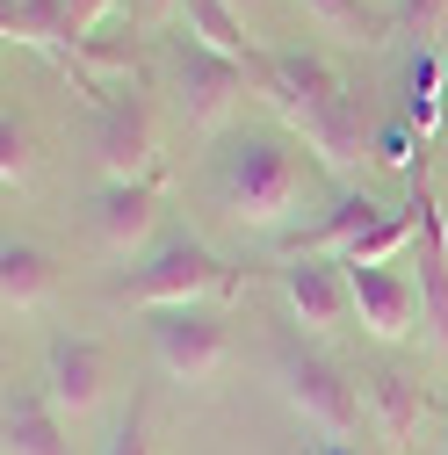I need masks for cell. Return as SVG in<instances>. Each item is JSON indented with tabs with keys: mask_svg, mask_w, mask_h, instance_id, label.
Wrapping results in <instances>:
<instances>
[{
	"mask_svg": "<svg viewBox=\"0 0 448 455\" xmlns=\"http://www.w3.org/2000/svg\"><path fill=\"white\" fill-rule=\"evenodd\" d=\"M246 73L297 124V138L318 152V166H325L332 181H348L355 166H362V108H355V87L332 73L318 51H260Z\"/></svg>",
	"mask_w": 448,
	"mask_h": 455,
	"instance_id": "obj_1",
	"label": "cell"
},
{
	"mask_svg": "<svg viewBox=\"0 0 448 455\" xmlns=\"http://www.w3.org/2000/svg\"><path fill=\"white\" fill-rule=\"evenodd\" d=\"M304 196V159L275 138V131H253L232 145V159H224L217 174V203L232 224H246V232H275Z\"/></svg>",
	"mask_w": 448,
	"mask_h": 455,
	"instance_id": "obj_2",
	"label": "cell"
},
{
	"mask_svg": "<svg viewBox=\"0 0 448 455\" xmlns=\"http://www.w3.org/2000/svg\"><path fill=\"white\" fill-rule=\"evenodd\" d=\"M232 290V267H224L203 239H166L131 282H116V304H138V311H174V304H210Z\"/></svg>",
	"mask_w": 448,
	"mask_h": 455,
	"instance_id": "obj_3",
	"label": "cell"
},
{
	"mask_svg": "<svg viewBox=\"0 0 448 455\" xmlns=\"http://www.w3.org/2000/svg\"><path fill=\"white\" fill-rule=\"evenodd\" d=\"M152 355L159 369L174 383H210L224 369V355H232V332H224V318L210 304H174V311H152Z\"/></svg>",
	"mask_w": 448,
	"mask_h": 455,
	"instance_id": "obj_4",
	"label": "cell"
},
{
	"mask_svg": "<svg viewBox=\"0 0 448 455\" xmlns=\"http://www.w3.org/2000/svg\"><path fill=\"white\" fill-rule=\"evenodd\" d=\"M275 376H283V397L325 434V441H348L362 427V405H355V383L332 369L325 355H304V347H283L275 355Z\"/></svg>",
	"mask_w": 448,
	"mask_h": 455,
	"instance_id": "obj_5",
	"label": "cell"
},
{
	"mask_svg": "<svg viewBox=\"0 0 448 455\" xmlns=\"http://www.w3.org/2000/svg\"><path fill=\"white\" fill-rule=\"evenodd\" d=\"M246 66L239 59H224V51H210V44H196V36H181L174 44V94H181V116L196 124V131H210V124H224L239 108V94H246Z\"/></svg>",
	"mask_w": 448,
	"mask_h": 455,
	"instance_id": "obj_6",
	"label": "cell"
},
{
	"mask_svg": "<svg viewBox=\"0 0 448 455\" xmlns=\"http://www.w3.org/2000/svg\"><path fill=\"white\" fill-rule=\"evenodd\" d=\"M87 152L108 181H145L152 174V116L138 94H108L94 101V124H87Z\"/></svg>",
	"mask_w": 448,
	"mask_h": 455,
	"instance_id": "obj_7",
	"label": "cell"
},
{
	"mask_svg": "<svg viewBox=\"0 0 448 455\" xmlns=\"http://www.w3.org/2000/svg\"><path fill=\"white\" fill-rule=\"evenodd\" d=\"M275 282H283V297L297 311V325L311 332H332L355 318V282H348V260H325V253H290L283 267H275Z\"/></svg>",
	"mask_w": 448,
	"mask_h": 455,
	"instance_id": "obj_8",
	"label": "cell"
},
{
	"mask_svg": "<svg viewBox=\"0 0 448 455\" xmlns=\"http://www.w3.org/2000/svg\"><path fill=\"white\" fill-rule=\"evenodd\" d=\"M101 383H108V355L94 347L87 332H59L51 339V355H44V397L59 412H94L101 405Z\"/></svg>",
	"mask_w": 448,
	"mask_h": 455,
	"instance_id": "obj_9",
	"label": "cell"
},
{
	"mask_svg": "<svg viewBox=\"0 0 448 455\" xmlns=\"http://www.w3.org/2000/svg\"><path fill=\"white\" fill-rule=\"evenodd\" d=\"M355 282V318L376 332V339H405L427 311H420V282H405L398 267H348Z\"/></svg>",
	"mask_w": 448,
	"mask_h": 455,
	"instance_id": "obj_10",
	"label": "cell"
},
{
	"mask_svg": "<svg viewBox=\"0 0 448 455\" xmlns=\"http://www.w3.org/2000/svg\"><path fill=\"white\" fill-rule=\"evenodd\" d=\"M152 224H159V181H101L94 196V239L108 253H138L152 239Z\"/></svg>",
	"mask_w": 448,
	"mask_h": 455,
	"instance_id": "obj_11",
	"label": "cell"
},
{
	"mask_svg": "<svg viewBox=\"0 0 448 455\" xmlns=\"http://www.w3.org/2000/svg\"><path fill=\"white\" fill-rule=\"evenodd\" d=\"M420 196V325L434 332V347H448V224H441V196L427 181H412Z\"/></svg>",
	"mask_w": 448,
	"mask_h": 455,
	"instance_id": "obj_12",
	"label": "cell"
},
{
	"mask_svg": "<svg viewBox=\"0 0 448 455\" xmlns=\"http://www.w3.org/2000/svg\"><path fill=\"white\" fill-rule=\"evenodd\" d=\"M0 455H73L66 412L44 390H8V427H0Z\"/></svg>",
	"mask_w": 448,
	"mask_h": 455,
	"instance_id": "obj_13",
	"label": "cell"
},
{
	"mask_svg": "<svg viewBox=\"0 0 448 455\" xmlns=\"http://www.w3.org/2000/svg\"><path fill=\"white\" fill-rule=\"evenodd\" d=\"M8 44L44 51V59H59V66L80 73V36L66 22V0H8Z\"/></svg>",
	"mask_w": 448,
	"mask_h": 455,
	"instance_id": "obj_14",
	"label": "cell"
},
{
	"mask_svg": "<svg viewBox=\"0 0 448 455\" xmlns=\"http://www.w3.org/2000/svg\"><path fill=\"white\" fill-rule=\"evenodd\" d=\"M369 412H376V427H383L390 448L412 455L420 448V419H427V390L412 376H398V369H376L369 376Z\"/></svg>",
	"mask_w": 448,
	"mask_h": 455,
	"instance_id": "obj_15",
	"label": "cell"
},
{
	"mask_svg": "<svg viewBox=\"0 0 448 455\" xmlns=\"http://www.w3.org/2000/svg\"><path fill=\"white\" fill-rule=\"evenodd\" d=\"M51 282H59V267H51L44 246H29V239H8V246H0V297H8V318H15V311H36V304L51 297Z\"/></svg>",
	"mask_w": 448,
	"mask_h": 455,
	"instance_id": "obj_16",
	"label": "cell"
},
{
	"mask_svg": "<svg viewBox=\"0 0 448 455\" xmlns=\"http://www.w3.org/2000/svg\"><path fill=\"white\" fill-rule=\"evenodd\" d=\"M376 224H383V210H376L369 196H340V203H332V210H325V217L311 224V232H304V239H297L290 253H332V246L348 253L355 239H369V232H376Z\"/></svg>",
	"mask_w": 448,
	"mask_h": 455,
	"instance_id": "obj_17",
	"label": "cell"
},
{
	"mask_svg": "<svg viewBox=\"0 0 448 455\" xmlns=\"http://www.w3.org/2000/svg\"><path fill=\"white\" fill-rule=\"evenodd\" d=\"M181 8H188V36H196V44L224 51V59H239V66H253V59H260L253 36H246V15L232 8V0H181Z\"/></svg>",
	"mask_w": 448,
	"mask_h": 455,
	"instance_id": "obj_18",
	"label": "cell"
},
{
	"mask_svg": "<svg viewBox=\"0 0 448 455\" xmlns=\"http://www.w3.org/2000/svg\"><path fill=\"white\" fill-rule=\"evenodd\" d=\"M405 124L420 131V138H434L441 131V51H412V66H405Z\"/></svg>",
	"mask_w": 448,
	"mask_h": 455,
	"instance_id": "obj_19",
	"label": "cell"
},
{
	"mask_svg": "<svg viewBox=\"0 0 448 455\" xmlns=\"http://www.w3.org/2000/svg\"><path fill=\"white\" fill-rule=\"evenodd\" d=\"M412 232H420V196H412V203H405L398 217H383V224H376V232H369V239H355V246H348L340 260H348V267H383V260H390V253H398V246H405Z\"/></svg>",
	"mask_w": 448,
	"mask_h": 455,
	"instance_id": "obj_20",
	"label": "cell"
},
{
	"mask_svg": "<svg viewBox=\"0 0 448 455\" xmlns=\"http://www.w3.org/2000/svg\"><path fill=\"white\" fill-rule=\"evenodd\" d=\"M304 15L340 44H376V22L362 15V0H304Z\"/></svg>",
	"mask_w": 448,
	"mask_h": 455,
	"instance_id": "obj_21",
	"label": "cell"
},
{
	"mask_svg": "<svg viewBox=\"0 0 448 455\" xmlns=\"http://www.w3.org/2000/svg\"><path fill=\"white\" fill-rule=\"evenodd\" d=\"M29 174H36V138H29V124L8 108V116H0V181L22 188Z\"/></svg>",
	"mask_w": 448,
	"mask_h": 455,
	"instance_id": "obj_22",
	"label": "cell"
},
{
	"mask_svg": "<svg viewBox=\"0 0 448 455\" xmlns=\"http://www.w3.org/2000/svg\"><path fill=\"white\" fill-rule=\"evenodd\" d=\"M101 455H152V434H145V405H131L124 419H116V434H108V448Z\"/></svg>",
	"mask_w": 448,
	"mask_h": 455,
	"instance_id": "obj_23",
	"label": "cell"
},
{
	"mask_svg": "<svg viewBox=\"0 0 448 455\" xmlns=\"http://www.w3.org/2000/svg\"><path fill=\"white\" fill-rule=\"evenodd\" d=\"M376 159L398 166V174H412V124H383L376 131Z\"/></svg>",
	"mask_w": 448,
	"mask_h": 455,
	"instance_id": "obj_24",
	"label": "cell"
},
{
	"mask_svg": "<svg viewBox=\"0 0 448 455\" xmlns=\"http://www.w3.org/2000/svg\"><path fill=\"white\" fill-rule=\"evenodd\" d=\"M108 8H116V0H66V22H73V36L87 44V29H94V22L108 15Z\"/></svg>",
	"mask_w": 448,
	"mask_h": 455,
	"instance_id": "obj_25",
	"label": "cell"
},
{
	"mask_svg": "<svg viewBox=\"0 0 448 455\" xmlns=\"http://www.w3.org/2000/svg\"><path fill=\"white\" fill-rule=\"evenodd\" d=\"M434 15H441V0H398V29H434Z\"/></svg>",
	"mask_w": 448,
	"mask_h": 455,
	"instance_id": "obj_26",
	"label": "cell"
},
{
	"mask_svg": "<svg viewBox=\"0 0 448 455\" xmlns=\"http://www.w3.org/2000/svg\"><path fill=\"white\" fill-rule=\"evenodd\" d=\"M232 8H246V0H232Z\"/></svg>",
	"mask_w": 448,
	"mask_h": 455,
	"instance_id": "obj_27",
	"label": "cell"
},
{
	"mask_svg": "<svg viewBox=\"0 0 448 455\" xmlns=\"http://www.w3.org/2000/svg\"><path fill=\"white\" fill-rule=\"evenodd\" d=\"M441 455H448V441H441Z\"/></svg>",
	"mask_w": 448,
	"mask_h": 455,
	"instance_id": "obj_28",
	"label": "cell"
},
{
	"mask_svg": "<svg viewBox=\"0 0 448 455\" xmlns=\"http://www.w3.org/2000/svg\"><path fill=\"white\" fill-rule=\"evenodd\" d=\"M159 8H166V0H159Z\"/></svg>",
	"mask_w": 448,
	"mask_h": 455,
	"instance_id": "obj_29",
	"label": "cell"
}]
</instances>
